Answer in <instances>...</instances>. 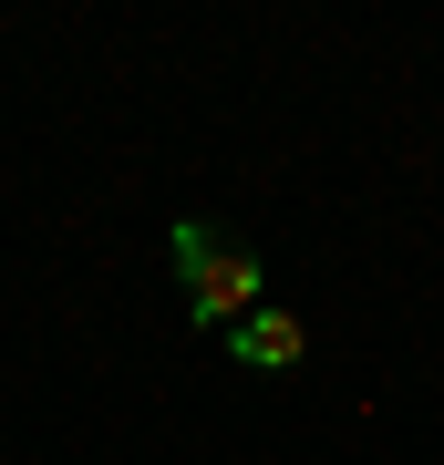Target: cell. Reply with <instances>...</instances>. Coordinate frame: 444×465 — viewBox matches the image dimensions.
I'll return each mask as SVG.
<instances>
[{"mask_svg":"<svg viewBox=\"0 0 444 465\" xmlns=\"http://www.w3.org/2000/svg\"><path fill=\"white\" fill-rule=\"evenodd\" d=\"M165 249H176V280H186V311H197V321H228V331H238L248 311H269V300H259V249H248V238L186 217Z\"/></svg>","mask_w":444,"mask_h":465,"instance_id":"1","label":"cell"},{"mask_svg":"<svg viewBox=\"0 0 444 465\" xmlns=\"http://www.w3.org/2000/svg\"><path fill=\"white\" fill-rule=\"evenodd\" d=\"M300 351H311V331H300L290 311H248L238 331H228V362H238V372H290Z\"/></svg>","mask_w":444,"mask_h":465,"instance_id":"2","label":"cell"}]
</instances>
